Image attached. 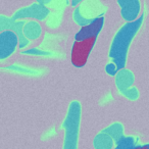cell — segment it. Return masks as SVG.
<instances>
[{
    "instance_id": "52a82bcc",
    "label": "cell",
    "mask_w": 149,
    "mask_h": 149,
    "mask_svg": "<svg viewBox=\"0 0 149 149\" xmlns=\"http://www.w3.org/2000/svg\"><path fill=\"white\" fill-rule=\"evenodd\" d=\"M40 3H42V4H44L45 2H47V1H49V0H38Z\"/></svg>"
},
{
    "instance_id": "277c9868",
    "label": "cell",
    "mask_w": 149,
    "mask_h": 149,
    "mask_svg": "<svg viewBox=\"0 0 149 149\" xmlns=\"http://www.w3.org/2000/svg\"><path fill=\"white\" fill-rule=\"evenodd\" d=\"M104 19L103 17H97L90 22L88 25L82 27V29L76 35V40H81L87 37H92V36H97L99 32L101 31L102 26H103Z\"/></svg>"
},
{
    "instance_id": "3957f363",
    "label": "cell",
    "mask_w": 149,
    "mask_h": 149,
    "mask_svg": "<svg viewBox=\"0 0 149 149\" xmlns=\"http://www.w3.org/2000/svg\"><path fill=\"white\" fill-rule=\"evenodd\" d=\"M118 4L122 8V15L126 21L133 22L137 19L140 11L139 0H118Z\"/></svg>"
},
{
    "instance_id": "6da1fadb",
    "label": "cell",
    "mask_w": 149,
    "mask_h": 149,
    "mask_svg": "<svg viewBox=\"0 0 149 149\" xmlns=\"http://www.w3.org/2000/svg\"><path fill=\"white\" fill-rule=\"evenodd\" d=\"M142 21L143 17L140 15L139 19L133 22H129L118 31L116 38L113 39V43H112L111 50H110V56L113 59L114 58L118 59L116 63L118 64V68H122V65L124 66L125 56H126L127 50L130 45V42L132 41L133 37L137 33L139 28L141 27Z\"/></svg>"
},
{
    "instance_id": "8992f818",
    "label": "cell",
    "mask_w": 149,
    "mask_h": 149,
    "mask_svg": "<svg viewBox=\"0 0 149 149\" xmlns=\"http://www.w3.org/2000/svg\"><path fill=\"white\" fill-rule=\"evenodd\" d=\"M82 0H72V5H77L79 2H81Z\"/></svg>"
},
{
    "instance_id": "5b68a950",
    "label": "cell",
    "mask_w": 149,
    "mask_h": 149,
    "mask_svg": "<svg viewBox=\"0 0 149 149\" xmlns=\"http://www.w3.org/2000/svg\"><path fill=\"white\" fill-rule=\"evenodd\" d=\"M48 10L43 6V5H38L34 4L32 6L28 7L26 9H22L19 13L15 15V19H19V17H33L32 15H34L35 17L38 19H43L45 17V15H47Z\"/></svg>"
},
{
    "instance_id": "7a4b0ae2",
    "label": "cell",
    "mask_w": 149,
    "mask_h": 149,
    "mask_svg": "<svg viewBox=\"0 0 149 149\" xmlns=\"http://www.w3.org/2000/svg\"><path fill=\"white\" fill-rule=\"evenodd\" d=\"M97 39V36L76 40L72 48V63L77 68H82L87 62L89 54Z\"/></svg>"
}]
</instances>
